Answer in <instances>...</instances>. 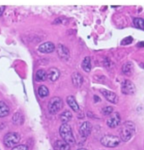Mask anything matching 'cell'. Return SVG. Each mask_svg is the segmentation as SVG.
Returning <instances> with one entry per match:
<instances>
[{"label": "cell", "instance_id": "ffe728a7", "mask_svg": "<svg viewBox=\"0 0 144 150\" xmlns=\"http://www.w3.org/2000/svg\"><path fill=\"white\" fill-rule=\"evenodd\" d=\"M72 119V114L70 110L63 112L60 115V120L63 124H68V122Z\"/></svg>", "mask_w": 144, "mask_h": 150}, {"label": "cell", "instance_id": "d6986e66", "mask_svg": "<svg viewBox=\"0 0 144 150\" xmlns=\"http://www.w3.org/2000/svg\"><path fill=\"white\" fill-rule=\"evenodd\" d=\"M9 114V108L8 106L4 103L0 101V118L5 117Z\"/></svg>", "mask_w": 144, "mask_h": 150}, {"label": "cell", "instance_id": "277c9868", "mask_svg": "<svg viewBox=\"0 0 144 150\" xmlns=\"http://www.w3.org/2000/svg\"><path fill=\"white\" fill-rule=\"evenodd\" d=\"M120 143V139L114 135H105L101 138V144L107 148H115Z\"/></svg>", "mask_w": 144, "mask_h": 150}, {"label": "cell", "instance_id": "9c48e42d", "mask_svg": "<svg viewBox=\"0 0 144 150\" xmlns=\"http://www.w3.org/2000/svg\"><path fill=\"white\" fill-rule=\"evenodd\" d=\"M101 93L104 95V97L108 100L109 101L110 103H117L119 102V97L118 95L114 93H113L111 91H109V90H106V89H102L101 91Z\"/></svg>", "mask_w": 144, "mask_h": 150}, {"label": "cell", "instance_id": "7a4b0ae2", "mask_svg": "<svg viewBox=\"0 0 144 150\" xmlns=\"http://www.w3.org/2000/svg\"><path fill=\"white\" fill-rule=\"evenodd\" d=\"M59 134L64 142L71 144H75L76 139L73 136L72 129L69 124H62L59 127Z\"/></svg>", "mask_w": 144, "mask_h": 150}, {"label": "cell", "instance_id": "9a60e30c", "mask_svg": "<svg viewBox=\"0 0 144 150\" xmlns=\"http://www.w3.org/2000/svg\"><path fill=\"white\" fill-rule=\"evenodd\" d=\"M122 71L126 76H131L134 71V66L131 62H126L122 66Z\"/></svg>", "mask_w": 144, "mask_h": 150}, {"label": "cell", "instance_id": "83f0119b", "mask_svg": "<svg viewBox=\"0 0 144 150\" xmlns=\"http://www.w3.org/2000/svg\"><path fill=\"white\" fill-rule=\"evenodd\" d=\"M78 150H87V149H79Z\"/></svg>", "mask_w": 144, "mask_h": 150}, {"label": "cell", "instance_id": "8992f818", "mask_svg": "<svg viewBox=\"0 0 144 150\" xmlns=\"http://www.w3.org/2000/svg\"><path fill=\"white\" fill-rule=\"evenodd\" d=\"M121 92L122 93L126 95H132L136 92V87L132 81L130 80H125L121 84Z\"/></svg>", "mask_w": 144, "mask_h": 150}, {"label": "cell", "instance_id": "5b68a950", "mask_svg": "<svg viewBox=\"0 0 144 150\" xmlns=\"http://www.w3.org/2000/svg\"><path fill=\"white\" fill-rule=\"evenodd\" d=\"M20 135L16 132H8L4 136V143L7 148H15L20 142Z\"/></svg>", "mask_w": 144, "mask_h": 150}, {"label": "cell", "instance_id": "7402d4cb", "mask_svg": "<svg viewBox=\"0 0 144 150\" xmlns=\"http://www.w3.org/2000/svg\"><path fill=\"white\" fill-rule=\"evenodd\" d=\"M38 95L40 96L41 98H45L49 94V91H48V87H45V86H40L38 87Z\"/></svg>", "mask_w": 144, "mask_h": 150}, {"label": "cell", "instance_id": "e0dca14e", "mask_svg": "<svg viewBox=\"0 0 144 150\" xmlns=\"http://www.w3.org/2000/svg\"><path fill=\"white\" fill-rule=\"evenodd\" d=\"M35 78L37 81H39V82L44 81L48 78V72H46L44 70H38L36 72Z\"/></svg>", "mask_w": 144, "mask_h": 150}, {"label": "cell", "instance_id": "2e32d148", "mask_svg": "<svg viewBox=\"0 0 144 150\" xmlns=\"http://www.w3.org/2000/svg\"><path fill=\"white\" fill-rule=\"evenodd\" d=\"M67 103L71 108L72 110H74L75 112L79 111V105H78V103L76 102V98H74V96H69L67 98Z\"/></svg>", "mask_w": 144, "mask_h": 150}, {"label": "cell", "instance_id": "484cf974", "mask_svg": "<svg viewBox=\"0 0 144 150\" xmlns=\"http://www.w3.org/2000/svg\"><path fill=\"white\" fill-rule=\"evenodd\" d=\"M132 42V38H125V39L122 41V44H129V43H131Z\"/></svg>", "mask_w": 144, "mask_h": 150}, {"label": "cell", "instance_id": "d4e9b609", "mask_svg": "<svg viewBox=\"0 0 144 150\" xmlns=\"http://www.w3.org/2000/svg\"><path fill=\"white\" fill-rule=\"evenodd\" d=\"M12 150H28V148L25 145H17L15 148H13Z\"/></svg>", "mask_w": 144, "mask_h": 150}, {"label": "cell", "instance_id": "30bf717a", "mask_svg": "<svg viewBox=\"0 0 144 150\" xmlns=\"http://www.w3.org/2000/svg\"><path fill=\"white\" fill-rule=\"evenodd\" d=\"M57 53H58L59 56L62 59L65 60V61L68 60V59H70V56H71V54H70V51H69V49L65 47L64 45L59 44L58 47H57Z\"/></svg>", "mask_w": 144, "mask_h": 150}, {"label": "cell", "instance_id": "6da1fadb", "mask_svg": "<svg viewBox=\"0 0 144 150\" xmlns=\"http://www.w3.org/2000/svg\"><path fill=\"white\" fill-rule=\"evenodd\" d=\"M136 132V126L131 121H126L120 129V139L123 142H128Z\"/></svg>", "mask_w": 144, "mask_h": 150}, {"label": "cell", "instance_id": "4fadbf2b", "mask_svg": "<svg viewBox=\"0 0 144 150\" xmlns=\"http://www.w3.org/2000/svg\"><path fill=\"white\" fill-rule=\"evenodd\" d=\"M54 150H71V146L64 140H58L54 142Z\"/></svg>", "mask_w": 144, "mask_h": 150}, {"label": "cell", "instance_id": "cb8c5ba5", "mask_svg": "<svg viewBox=\"0 0 144 150\" xmlns=\"http://www.w3.org/2000/svg\"><path fill=\"white\" fill-rule=\"evenodd\" d=\"M102 113L104 114V115H107V116L111 115L114 113V108L111 107V106H107V107H105L102 110Z\"/></svg>", "mask_w": 144, "mask_h": 150}, {"label": "cell", "instance_id": "3957f363", "mask_svg": "<svg viewBox=\"0 0 144 150\" xmlns=\"http://www.w3.org/2000/svg\"><path fill=\"white\" fill-rule=\"evenodd\" d=\"M63 101L59 97H54L52 98L48 102V111L52 115H55L59 111L63 108Z\"/></svg>", "mask_w": 144, "mask_h": 150}, {"label": "cell", "instance_id": "7c38bea8", "mask_svg": "<svg viewBox=\"0 0 144 150\" xmlns=\"http://www.w3.org/2000/svg\"><path fill=\"white\" fill-rule=\"evenodd\" d=\"M72 83L75 87H80L83 84V77L79 72L76 71L71 75Z\"/></svg>", "mask_w": 144, "mask_h": 150}, {"label": "cell", "instance_id": "5bb4252c", "mask_svg": "<svg viewBox=\"0 0 144 150\" xmlns=\"http://www.w3.org/2000/svg\"><path fill=\"white\" fill-rule=\"evenodd\" d=\"M60 72L57 68H50L48 71V78L51 81H55L59 79Z\"/></svg>", "mask_w": 144, "mask_h": 150}, {"label": "cell", "instance_id": "4316f807", "mask_svg": "<svg viewBox=\"0 0 144 150\" xmlns=\"http://www.w3.org/2000/svg\"><path fill=\"white\" fill-rule=\"evenodd\" d=\"M4 9H5V7H4V6H0V16H2V15H3V13H4Z\"/></svg>", "mask_w": 144, "mask_h": 150}, {"label": "cell", "instance_id": "ba28073f", "mask_svg": "<svg viewBox=\"0 0 144 150\" xmlns=\"http://www.w3.org/2000/svg\"><path fill=\"white\" fill-rule=\"evenodd\" d=\"M91 130H92V126L91 123L88 121H85L81 123L79 127V133H80L81 137L87 138L89 135L91 134Z\"/></svg>", "mask_w": 144, "mask_h": 150}, {"label": "cell", "instance_id": "8fae6325", "mask_svg": "<svg viewBox=\"0 0 144 150\" xmlns=\"http://www.w3.org/2000/svg\"><path fill=\"white\" fill-rule=\"evenodd\" d=\"M54 49H55V46L51 42H46L41 44L39 47H38V50L40 51L41 53H43V54L52 53V52L54 51Z\"/></svg>", "mask_w": 144, "mask_h": 150}, {"label": "cell", "instance_id": "ac0fdd59", "mask_svg": "<svg viewBox=\"0 0 144 150\" xmlns=\"http://www.w3.org/2000/svg\"><path fill=\"white\" fill-rule=\"evenodd\" d=\"M81 67L83 71L86 72H90L92 69V64H91V58L89 56H87L84 58L82 63H81Z\"/></svg>", "mask_w": 144, "mask_h": 150}, {"label": "cell", "instance_id": "44dd1931", "mask_svg": "<svg viewBox=\"0 0 144 150\" xmlns=\"http://www.w3.org/2000/svg\"><path fill=\"white\" fill-rule=\"evenodd\" d=\"M13 122L16 125H22L24 122V117L20 113H16L13 116Z\"/></svg>", "mask_w": 144, "mask_h": 150}, {"label": "cell", "instance_id": "52a82bcc", "mask_svg": "<svg viewBox=\"0 0 144 150\" xmlns=\"http://www.w3.org/2000/svg\"><path fill=\"white\" fill-rule=\"evenodd\" d=\"M120 123V115L119 113L114 112L111 115L107 120V125L110 128H115L117 127Z\"/></svg>", "mask_w": 144, "mask_h": 150}, {"label": "cell", "instance_id": "603a6c76", "mask_svg": "<svg viewBox=\"0 0 144 150\" xmlns=\"http://www.w3.org/2000/svg\"><path fill=\"white\" fill-rule=\"evenodd\" d=\"M133 22H134V25H135L136 27L139 28V29H142V30H144V19L135 18Z\"/></svg>", "mask_w": 144, "mask_h": 150}]
</instances>
